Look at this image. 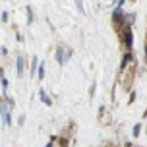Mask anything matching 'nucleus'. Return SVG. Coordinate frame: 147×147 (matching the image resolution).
<instances>
[{"mask_svg":"<svg viewBox=\"0 0 147 147\" xmlns=\"http://www.w3.org/2000/svg\"><path fill=\"white\" fill-rule=\"evenodd\" d=\"M134 22H136V14H128L124 18V27H126V29H130V25H132Z\"/></svg>","mask_w":147,"mask_h":147,"instance_id":"20e7f679","label":"nucleus"},{"mask_svg":"<svg viewBox=\"0 0 147 147\" xmlns=\"http://www.w3.org/2000/svg\"><path fill=\"white\" fill-rule=\"evenodd\" d=\"M45 147H52V141H49V143H47V145H45Z\"/></svg>","mask_w":147,"mask_h":147,"instance_id":"ddd939ff","label":"nucleus"},{"mask_svg":"<svg viewBox=\"0 0 147 147\" xmlns=\"http://www.w3.org/2000/svg\"><path fill=\"white\" fill-rule=\"evenodd\" d=\"M2 89H4V91L8 89V80H6V78H2Z\"/></svg>","mask_w":147,"mask_h":147,"instance_id":"f8f14e48","label":"nucleus"},{"mask_svg":"<svg viewBox=\"0 0 147 147\" xmlns=\"http://www.w3.org/2000/svg\"><path fill=\"white\" fill-rule=\"evenodd\" d=\"M37 78H39V80H43V78H45V62H43V64H39V70H37Z\"/></svg>","mask_w":147,"mask_h":147,"instance_id":"6e6552de","label":"nucleus"},{"mask_svg":"<svg viewBox=\"0 0 147 147\" xmlns=\"http://www.w3.org/2000/svg\"><path fill=\"white\" fill-rule=\"evenodd\" d=\"M122 16H124L122 6H116V8H114V12H112V20H114V22H118V20H122Z\"/></svg>","mask_w":147,"mask_h":147,"instance_id":"7ed1b4c3","label":"nucleus"},{"mask_svg":"<svg viewBox=\"0 0 147 147\" xmlns=\"http://www.w3.org/2000/svg\"><path fill=\"white\" fill-rule=\"evenodd\" d=\"M39 97H41V101H45V105H49V107H51V105H52L51 97L47 95V91H45V89H41V91H39Z\"/></svg>","mask_w":147,"mask_h":147,"instance_id":"39448f33","label":"nucleus"},{"mask_svg":"<svg viewBox=\"0 0 147 147\" xmlns=\"http://www.w3.org/2000/svg\"><path fill=\"white\" fill-rule=\"evenodd\" d=\"M70 56H72V51H64L62 47H58V49H56V60H58L60 64H66Z\"/></svg>","mask_w":147,"mask_h":147,"instance_id":"f257e3e1","label":"nucleus"},{"mask_svg":"<svg viewBox=\"0 0 147 147\" xmlns=\"http://www.w3.org/2000/svg\"><path fill=\"white\" fill-rule=\"evenodd\" d=\"M76 2V6H78V10H80L81 14H85V8H83V0H74Z\"/></svg>","mask_w":147,"mask_h":147,"instance_id":"9d476101","label":"nucleus"},{"mask_svg":"<svg viewBox=\"0 0 147 147\" xmlns=\"http://www.w3.org/2000/svg\"><path fill=\"white\" fill-rule=\"evenodd\" d=\"M124 41H126V47H128V49H130V47H132V31H130V29H126Z\"/></svg>","mask_w":147,"mask_h":147,"instance_id":"423d86ee","label":"nucleus"},{"mask_svg":"<svg viewBox=\"0 0 147 147\" xmlns=\"http://www.w3.org/2000/svg\"><path fill=\"white\" fill-rule=\"evenodd\" d=\"M18 76H20V78L23 76V56L18 58Z\"/></svg>","mask_w":147,"mask_h":147,"instance_id":"0eeeda50","label":"nucleus"},{"mask_svg":"<svg viewBox=\"0 0 147 147\" xmlns=\"http://www.w3.org/2000/svg\"><path fill=\"white\" fill-rule=\"evenodd\" d=\"M8 101L4 99V103H2V120H4V126H10V114H8Z\"/></svg>","mask_w":147,"mask_h":147,"instance_id":"f03ea898","label":"nucleus"},{"mask_svg":"<svg viewBox=\"0 0 147 147\" xmlns=\"http://www.w3.org/2000/svg\"><path fill=\"white\" fill-rule=\"evenodd\" d=\"M140 130H141V124H136V128H134V136H138Z\"/></svg>","mask_w":147,"mask_h":147,"instance_id":"9b49d317","label":"nucleus"},{"mask_svg":"<svg viewBox=\"0 0 147 147\" xmlns=\"http://www.w3.org/2000/svg\"><path fill=\"white\" fill-rule=\"evenodd\" d=\"M130 60H132V54H130V52H128V54H124V60H122V66H120V68L124 70V68H126V64H128Z\"/></svg>","mask_w":147,"mask_h":147,"instance_id":"1a4fd4ad","label":"nucleus"}]
</instances>
